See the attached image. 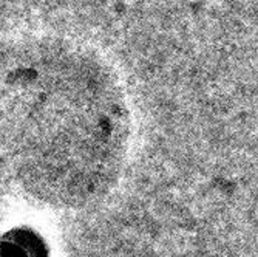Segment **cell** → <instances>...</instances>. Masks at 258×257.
Instances as JSON below:
<instances>
[{"label": "cell", "mask_w": 258, "mask_h": 257, "mask_svg": "<svg viewBox=\"0 0 258 257\" xmlns=\"http://www.w3.org/2000/svg\"><path fill=\"white\" fill-rule=\"evenodd\" d=\"M2 257H30V254L19 243L2 237Z\"/></svg>", "instance_id": "obj_2"}, {"label": "cell", "mask_w": 258, "mask_h": 257, "mask_svg": "<svg viewBox=\"0 0 258 257\" xmlns=\"http://www.w3.org/2000/svg\"><path fill=\"white\" fill-rule=\"evenodd\" d=\"M27 249L30 257H48V246L36 231L27 226H20L8 231L4 236Z\"/></svg>", "instance_id": "obj_1"}]
</instances>
